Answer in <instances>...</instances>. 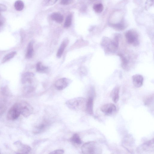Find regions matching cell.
Segmentation results:
<instances>
[{"mask_svg":"<svg viewBox=\"0 0 154 154\" xmlns=\"http://www.w3.org/2000/svg\"><path fill=\"white\" fill-rule=\"evenodd\" d=\"M71 142L77 145H80L82 143V141L79 134H74L70 139Z\"/></svg>","mask_w":154,"mask_h":154,"instance_id":"cell-21","label":"cell"},{"mask_svg":"<svg viewBox=\"0 0 154 154\" xmlns=\"http://www.w3.org/2000/svg\"><path fill=\"white\" fill-rule=\"evenodd\" d=\"M87 100L82 97H77L67 100L66 103L69 109L75 111L85 110Z\"/></svg>","mask_w":154,"mask_h":154,"instance_id":"cell-2","label":"cell"},{"mask_svg":"<svg viewBox=\"0 0 154 154\" xmlns=\"http://www.w3.org/2000/svg\"><path fill=\"white\" fill-rule=\"evenodd\" d=\"M111 26L113 28L117 30H123L125 28L124 24L122 23L112 24L111 25Z\"/></svg>","mask_w":154,"mask_h":154,"instance_id":"cell-27","label":"cell"},{"mask_svg":"<svg viewBox=\"0 0 154 154\" xmlns=\"http://www.w3.org/2000/svg\"><path fill=\"white\" fill-rule=\"evenodd\" d=\"M18 103L20 114L24 117H27L32 113L33 108L29 103L25 101H21Z\"/></svg>","mask_w":154,"mask_h":154,"instance_id":"cell-7","label":"cell"},{"mask_svg":"<svg viewBox=\"0 0 154 154\" xmlns=\"http://www.w3.org/2000/svg\"><path fill=\"white\" fill-rule=\"evenodd\" d=\"M154 5V0H146L145 4V8L147 10Z\"/></svg>","mask_w":154,"mask_h":154,"instance_id":"cell-32","label":"cell"},{"mask_svg":"<svg viewBox=\"0 0 154 154\" xmlns=\"http://www.w3.org/2000/svg\"><path fill=\"white\" fill-rule=\"evenodd\" d=\"M153 95L149 96L145 98L144 100V103L145 105L149 106L153 100Z\"/></svg>","mask_w":154,"mask_h":154,"instance_id":"cell-31","label":"cell"},{"mask_svg":"<svg viewBox=\"0 0 154 154\" xmlns=\"http://www.w3.org/2000/svg\"><path fill=\"white\" fill-rule=\"evenodd\" d=\"M2 24V22L0 21V26H1Z\"/></svg>","mask_w":154,"mask_h":154,"instance_id":"cell-37","label":"cell"},{"mask_svg":"<svg viewBox=\"0 0 154 154\" xmlns=\"http://www.w3.org/2000/svg\"><path fill=\"white\" fill-rule=\"evenodd\" d=\"M20 114L18 102L15 103L8 110L7 118L8 120H14L17 119Z\"/></svg>","mask_w":154,"mask_h":154,"instance_id":"cell-6","label":"cell"},{"mask_svg":"<svg viewBox=\"0 0 154 154\" xmlns=\"http://www.w3.org/2000/svg\"><path fill=\"white\" fill-rule=\"evenodd\" d=\"M48 125L47 122L44 121L36 125L33 128V133L35 134H38L42 132L46 129Z\"/></svg>","mask_w":154,"mask_h":154,"instance_id":"cell-14","label":"cell"},{"mask_svg":"<svg viewBox=\"0 0 154 154\" xmlns=\"http://www.w3.org/2000/svg\"><path fill=\"white\" fill-rule=\"evenodd\" d=\"M119 35H116L112 40L108 37H103L101 41V45L106 54L114 53L116 51L119 46Z\"/></svg>","mask_w":154,"mask_h":154,"instance_id":"cell-1","label":"cell"},{"mask_svg":"<svg viewBox=\"0 0 154 154\" xmlns=\"http://www.w3.org/2000/svg\"><path fill=\"white\" fill-rule=\"evenodd\" d=\"M82 153L85 154H100L102 152L101 146L94 141L85 143L81 147Z\"/></svg>","mask_w":154,"mask_h":154,"instance_id":"cell-3","label":"cell"},{"mask_svg":"<svg viewBox=\"0 0 154 154\" xmlns=\"http://www.w3.org/2000/svg\"><path fill=\"white\" fill-rule=\"evenodd\" d=\"M94 97L89 96L87 100L85 110L90 115L93 114Z\"/></svg>","mask_w":154,"mask_h":154,"instance_id":"cell-12","label":"cell"},{"mask_svg":"<svg viewBox=\"0 0 154 154\" xmlns=\"http://www.w3.org/2000/svg\"><path fill=\"white\" fill-rule=\"evenodd\" d=\"M119 86H116L113 88L110 93V97L115 103H117L119 100Z\"/></svg>","mask_w":154,"mask_h":154,"instance_id":"cell-16","label":"cell"},{"mask_svg":"<svg viewBox=\"0 0 154 154\" xmlns=\"http://www.w3.org/2000/svg\"><path fill=\"white\" fill-rule=\"evenodd\" d=\"M72 17L71 15H68L66 17L65 20L64 26L67 28L70 26L71 24Z\"/></svg>","mask_w":154,"mask_h":154,"instance_id":"cell-30","label":"cell"},{"mask_svg":"<svg viewBox=\"0 0 154 154\" xmlns=\"http://www.w3.org/2000/svg\"><path fill=\"white\" fill-rule=\"evenodd\" d=\"M0 94L4 96H8L10 95L9 90L6 86L2 87L0 88Z\"/></svg>","mask_w":154,"mask_h":154,"instance_id":"cell-26","label":"cell"},{"mask_svg":"<svg viewBox=\"0 0 154 154\" xmlns=\"http://www.w3.org/2000/svg\"><path fill=\"white\" fill-rule=\"evenodd\" d=\"M70 80L66 78H62L57 80L54 85L58 90H62L66 88L70 83Z\"/></svg>","mask_w":154,"mask_h":154,"instance_id":"cell-10","label":"cell"},{"mask_svg":"<svg viewBox=\"0 0 154 154\" xmlns=\"http://www.w3.org/2000/svg\"><path fill=\"white\" fill-rule=\"evenodd\" d=\"M34 90V87L31 85L25 86L23 89V94L25 95H28L31 94Z\"/></svg>","mask_w":154,"mask_h":154,"instance_id":"cell-22","label":"cell"},{"mask_svg":"<svg viewBox=\"0 0 154 154\" xmlns=\"http://www.w3.org/2000/svg\"><path fill=\"white\" fill-rule=\"evenodd\" d=\"M66 41H63L60 45L57 54V56L58 58H60L67 44Z\"/></svg>","mask_w":154,"mask_h":154,"instance_id":"cell-20","label":"cell"},{"mask_svg":"<svg viewBox=\"0 0 154 154\" xmlns=\"http://www.w3.org/2000/svg\"><path fill=\"white\" fill-rule=\"evenodd\" d=\"M64 150L62 149H58L54 150L53 151L49 153L50 154H63L64 153Z\"/></svg>","mask_w":154,"mask_h":154,"instance_id":"cell-33","label":"cell"},{"mask_svg":"<svg viewBox=\"0 0 154 154\" xmlns=\"http://www.w3.org/2000/svg\"><path fill=\"white\" fill-rule=\"evenodd\" d=\"M93 8L94 11L97 13L102 12L103 9V7L101 4H97L95 5L93 7Z\"/></svg>","mask_w":154,"mask_h":154,"instance_id":"cell-29","label":"cell"},{"mask_svg":"<svg viewBox=\"0 0 154 154\" xmlns=\"http://www.w3.org/2000/svg\"><path fill=\"white\" fill-rule=\"evenodd\" d=\"M118 55L120 57L121 60L122 67L124 69H127L129 62L128 60L122 54H119Z\"/></svg>","mask_w":154,"mask_h":154,"instance_id":"cell-24","label":"cell"},{"mask_svg":"<svg viewBox=\"0 0 154 154\" xmlns=\"http://www.w3.org/2000/svg\"><path fill=\"white\" fill-rule=\"evenodd\" d=\"M154 138L149 140L140 145L137 149L139 153H149L154 151Z\"/></svg>","mask_w":154,"mask_h":154,"instance_id":"cell-4","label":"cell"},{"mask_svg":"<svg viewBox=\"0 0 154 154\" xmlns=\"http://www.w3.org/2000/svg\"><path fill=\"white\" fill-rule=\"evenodd\" d=\"M133 83L134 85L137 88L141 87L143 84V78L141 75L135 74L132 78Z\"/></svg>","mask_w":154,"mask_h":154,"instance_id":"cell-13","label":"cell"},{"mask_svg":"<svg viewBox=\"0 0 154 154\" xmlns=\"http://www.w3.org/2000/svg\"><path fill=\"white\" fill-rule=\"evenodd\" d=\"M100 110L106 115H111L115 112L116 109L114 104L108 103L102 106L100 108Z\"/></svg>","mask_w":154,"mask_h":154,"instance_id":"cell-9","label":"cell"},{"mask_svg":"<svg viewBox=\"0 0 154 154\" xmlns=\"http://www.w3.org/2000/svg\"><path fill=\"white\" fill-rule=\"evenodd\" d=\"M7 7L5 5L0 4V11H5Z\"/></svg>","mask_w":154,"mask_h":154,"instance_id":"cell-36","label":"cell"},{"mask_svg":"<svg viewBox=\"0 0 154 154\" xmlns=\"http://www.w3.org/2000/svg\"><path fill=\"white\" fill-rule=\"evenodd\" d=\"M16 51H12L7 54L2 59V63H4L14 57L16 55Z\"/></svg>","mask_w":154,"mask_h":154,"instance_id":"cell-23","label":"cell"},{"mask_svg":"<svg viewBox=\"0 0 154 154\" xmlns=\"http://www.w3.org/2000/svg\"><path fill=\"white\" fill-rule=\"evenodd\" d=\"M122 145L129 152H133L134 145V140L133 137L130 135L126 136L123 139Z\"/></svg>","mask_w":154,"mask_h":154,"instance_id":"cell-8","label":"cell"},{"mask_svg":"<svg viewBox=\"0 0 154 154\" xmlns=\"http://www.w3.org/2000/svg\"><path fill=\"white\" fill-rule=\"evenodd\" d=\"M58 0H47L46 6H50L54 4Z\"/></svg>","mask_w":154,"mask_h":154,"instance_id":"cell-35","label":"cell"},{"mask_svg":"<svg viewBox=\"0 0 154 154\" xmlns=\"http://www.w3.org/2000/svg\"><path fill=\"white\" fill-rule=\"evenodd\" d=\"M51 17L52 20L58 23H62L63 20V16L58 13H53L51 14Z\"/></svg>","mask_w":154,"mask_h":154,"instance_id":"cell-17","label":"cell"},{"mask_svg":"<svg viewBox=\"0 0 154 154\" xmlns=\"http://www.w3.org/2000/svg\"></svg>","mask_w":154,"mask_h":154,"instance_id":"cell-38","label":"cell"},{"mask_svg":"<svg viewBox=\"0 0 154 154\" xmlns=\"http://www.w3.org/2000/svg\"><path fill=\"white\" fill-rule=\"evenodd\" d=\"M34 76L33 73L27 72L24 73L22 77L21 82L23 84L27 83H30L32 82V79Z\"/></svg>","mask_w":154,"mask_h":154,"instance_id":"cell-15","label":"cell"},{"mask_svg":"<svg viewBox=\"0 0 154 154\" xmlns=\"http://www.w3.org/2000/svg\"></svg>","mask_w":154,"mask_h":154,"instance_id":"cell-39","label":"cell"},{"mask_svg":"<svg viewBox=\"0 0 154 154\" xmlns=\"http://www.w3.org/2000/svg\"><path fill=\"white\" fill-rule=\"evenodd\" d=\"M73 0H61V4L64 5H67L70 4Z\"/></svg>","mask_w":154,"mask_h":154,"instance_id":"cell-34","label":"cell"},{"mask_svg":"<svg viewBox=\"0 0 154 154\" xmlns=\"http://www.w3.org/2000/svg\"><path fill=\"white\" fill-rule=\"evenodd\" d=\"M14 144L18 147L17 153H28L31 151V148L29 146L23 144L19 141L15 142Z\"/></svg>","mask_w":154,"mask_h":154,"instance_id":"cell-11","label":"cell"},{"mask_svg":"<svg viewBox=\"0 0 154 154\" xmlns=\"http://www.w3.org/2000/svg\"><path fill=\"white\" fill-rule=\"evenodd\" d=\"M7 108L6 100L3 98H0V116L5 112Z\"/></svg>","mask_w":154,"mask_h":154,"instance_id":"cell-18","label":"cell"},{"mask_svg":"<svg viewBox=\"0 0 154 154\" xmlns=\"http://www.w3.org/2000/svg\"><path fill=\"white\" fill-rule=\"evenodd\" d=\"M125 37L128 43L135 46L139 45L138 35L135 30L132 29L128 30L125 33Z\"/></svg>","mask_w":154,"mask_h":154,"instance_id":"cell-5","label":"cell"},{"mask_svg":"<svg viewBox=\"0 0 154 154\" xmlns=\"http://www.w3.org/2000/svg\"><path fill=\"white\" fill-rule=\"evenodd\" d=\"M48 69L47 67L42 64L40 62L38 63L36 65V69L37 72H42L46 71Z\"/></svg>","mask_w":154,"mask_h":154,"instance_id":"cell-28","label":"cell"},{"mask_svg":"<svg viewBox=\"0 0 154 154\" xmlns=\"http://www.w3.org/2000/svg\"><path fill=\"white\" fill-rule=\"evenodd\" d=\"M33 52V43L32 42L28 44L27 51L26 55V57L27 59L31 58L32 56Z\"/></svg>","mask_w":154,"mask_h":154,"instance_id":"cell-19","label":"cell"},{"mask_svg":"<svg viewBox=\"0 0 154 154\" xmlns=\"http://www.w3.org/2000/svg\"><path fill=\"white\" fill-rule=\"evenodd\" d=\"M14 6L15 9L18 11H20L22 10L24 7L23 2L21 0L17 1L15 3Z\"/></svg>","mask_w":154,"mask_h":154,"instance_id":"cell-25","label":"cell"}]
</instances>
